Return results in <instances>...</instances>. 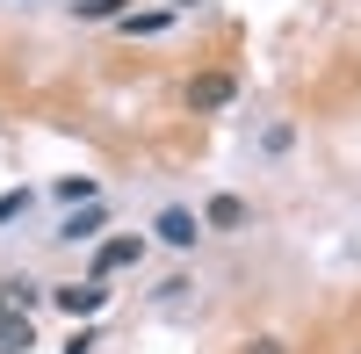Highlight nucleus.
<instances>
[{
	"instance_id": "nucleus-3",
	"label": "nucleus",
	"mask_w": 361,
	"mask_h": 354,
	"mask_svg": "<svg viewBox=\"0 0 361 354\" xmlns=\"http://www.w3.org/2000/svg\"><path fill=\"white\" fill-rule=\"evenodd\" d=\"M137 253H145V239H137V231H123V239H109V246L94 253V275L109 282L116 268H137Z\"/></svg>"
},
{
	"instance_id": "nucleus-8",
	"label": "nucleus",
	"mask_w": 361,
	"mask_h": 354,
	"mask_svg": "<svg viewBox=\"0 0 361 354\" xmlns=\"http://www.w3.org/2000/svg\"><path fill=\"white\" fill-rule=\"evenodd\" d=\"M109 15L123 22V0H80V22H109Z\"/></svg>"
},
{
	"instance_id": "nucleus-1",
	"label": "nucleus",
	"mask_w": 361,
	"mask_h": 354,
	"mask_svg": "<svg viewBox=\"0 0 361 354\" xmlns=\"http://www.w3.org/2000/svg\"><path fill=\"white\" fill-rule=\"evenodd\" d=\"M51 304L66 311V318H87V311H102V304H109V282H102V275H87V282H66V289H51Z\"/></svg>"
},
{
	"instance_id": "nucleus-4",
	"label": "nucleus",
	"mask_w": 361,
	"mask_h": 354,
	"mask_svg": "<svg viewBox=\"0 0 361 354\" xmlns=\"http://www.w3.org/2000/svg\"><path fill=\"white\" fill-rule=\"evenodd\" d=\"M37 347V333H29V311H8L0 318V354H29Z\"/></svg>"
},
{
	"instance_id": "nucleus-13",
	"label": "nucleus",
	"mask_w": 361,
	"mask_h": 354,
	"mask_svg": "<svg viewBox=\"0 0 361 354\" xmlns=\"http://www.w3.org/2000/svg\"><path fill=\"white\" fill-rule=\"evenodd\" d=\"M246 354H289V347H282V340H253Z\"/></svg>"
},
{
	"instance_id": "nucleus-9",
	"label": "nucleus",
	"mask_w": 361,
	"mask_h": 354,
	"mask_svg": "<svg viewBox=\"0 0 361 354\" xmlns=\"http://www.w3.org/2000/svg\"><path fill=\"white\" fill-rule=\"evenodd\" d=\"M123 29H130V37H159L166 15H159V8H152V15H123Z\"/></svg>"
},
{
	"instance_id": "nucleus-11",
	"label": "nucleus",
	"mask_w": 361,
	"mask_h": 354,
	"mask_svg": "<svg viewBox=\"0 0 361 354\" xmlns=\"http://www.w3.org/2000/svg\"><path fill=\"white\" fill-rule=\"evenodd\" d=\"M58 195H66V202H94V181H87V173H80V181H58Z\"/></svg>"
},
{
	"instance_id": "nucleus-5",
	"label": "nucleus",
	"mask_w": 361,
	"mask_h": 354,
	"mask_svg": "<svg viewBox=\"0 0 361 354\" xmlns=\"http://www.w3.org/2000/svg\"><path fill=\"white\" fill-rule=\"evenodd\" d=\"M195 231H202V224H195L188 210H166V217H159V239H166V246H195Z\"/></svg>"
},
{
	"instance_id": "nucleus-10",
	"label": "nucleus",
	"mask_w": 361,
	"mask_h": 354,
	"mask_svg": "<svg viewBox=\"0 0 361 354\" xmlns=\"http://www.w3.org/2000/svg\"><path fill=\"white\" fill-rule=\"evenodd\" d=\"M22 210H29V188H15V195H0V224H15Z\"/></svg>"
},
{
	"instance_id": "nucleus-12",
	"label": "nucleus",
	"mask_w": 361,
	"mask_h": 354,
	"mask_svg": "<svg viewBox=\"0 0 361 354\" xmlns=\"http://www.w3.org/2000/svg\"><path fill=\"white\" fill-rule=\"evenodd\" d=\"M94 347H102L94 333H73V340H66V354H94Z\"/></svg>"
},
{
	"instance_id": "nucleus-6",
	"label": "nucleus",
	"mask_w": 361,
	"mask_h": 354,
	"mask_svg": "<svg viewBox=\"0 0 361 354\" xmlns=\"http://www.w3.org/2000/svg\"><path fill=\"white\" fill-rule=\"evenodd\" d=\"M209 224H217V231L246 224V202H238V195H217V202H209Z\"/></svg>"
},
{
	"instance_id": "nucleus-7",
	"label": "nucleus",
	"mask_w": 361,
	"mask_h": 354,
	"mask_svg": "<svg viewBox=\"0 0 361 354\" xmlns=\"http://www.w3.org/2000/svg\"><path fill=\"white\" fill-rule=\"evenodd\" d=\"M94 231H102V210H80V217L58 224V239H94Z\"/></svg>"
},
{
	"instance_id": "nucleus-2",
	"label": "nucleus",
	"mask_w": 361,
	"mask_h": 354,
	"mask_svg": "<svg viewBox=\"0 0 361 354\" xmlns=\"http://www.w3.org/2000/svg\"><path fill=\"white\" fill-rule=\"evenodd\" d=\"M231 94H238L231 73H195V80H188V109H224Z\"/></svg>"
}]
</instances>
